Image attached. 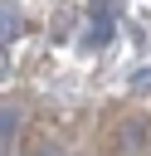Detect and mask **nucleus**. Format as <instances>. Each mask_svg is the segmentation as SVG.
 Listing matches in <instances>:
<instances>
[{"mask_svg": "<svg viewBox=\"0 0 151 156\" xmlns=\"http://www.w3.org/2000/svg\"><path fill=\"white\" fill-rule=\"evenodd\" d=\"M15 132H19V107H15V102H5V107H0V136H5V151H10Z\"/></svg>", "mask_w": 151, "mask_h": 156, "instance_id": "obj_2", "label": "nucleus"}, {"mask_svg": "<svg viewBox=\"0 0 151 156\" xmlns=\"http://www.w3.org/2000/svg\"><path fill=\"white\" fill-rule=\"evenodd\" d=\"M34 156H63V151H58V146H39Z\"/></svg>", "mask_w": 151, "mask_h": 156, "instance_id": "obj_4", "label": "nucleus"}, {"mask_svg": "<svg viewBox=\"0 0 151 156\" xmlns=\"http://www.w3.org/2000/svg\"><path fill=\"white\" fill-rule=\"evenodd\" d=\"M0 39H5V49H10L15 39H19V10H15L10 0L0 5Z\"/></svg>", "mask_w": 151, "mask_h": 156, "instance_id": "obj_1", "label": "nucleus"}, {"mask_svg": "<svg viewBox=\"0 0 151 156\" xmlns=\"http://www.w3.org/2000/svg\"><path fill=\"white\" fill-rule=\"evenodd\" d=\"M132 88H136V93H151V68H141V73L132 78Z\"/></svg>", "mask_w": 151, "mask_h": 156, "instance_id": "obj_3", "label": "nucleus"}]
</instances>
